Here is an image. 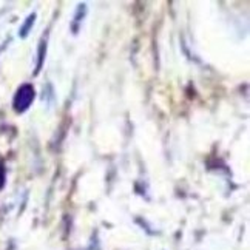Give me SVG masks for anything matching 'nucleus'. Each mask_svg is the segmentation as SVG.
Returning a JSON list of instances; mask_svg holds the SVG:
<instances>
[{
  "mask_svg": "<svg viewBox=\"0 0 250 250\" xmlns=\"http://www.w3.org/2000/svg\"><path fill=\"white\" fill-rule=\"evenodd\" d=\"M33 96H34V91L31 86H22L21 90L17 91V96H16V99H14V107L17 111H23L28 105H30V102L33 101Z\"/></svg>",
  "mask_w": 250,
  "mask_h": 250,
  "instance_id": "obj_1",
  "label": "nucleus"
}]
</instances>
